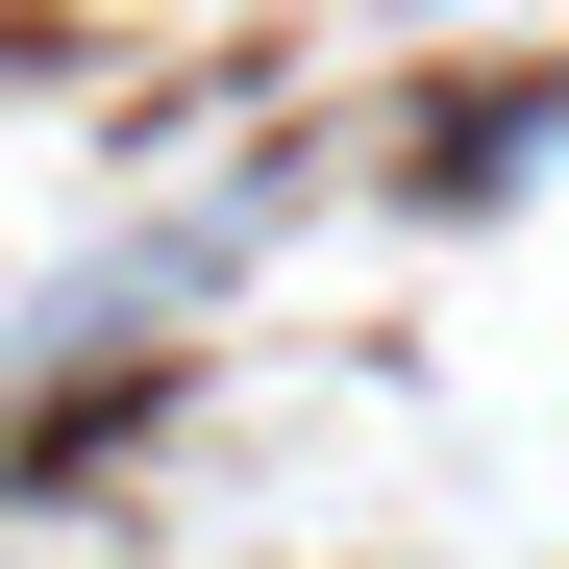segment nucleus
<instances>
[]
</instances>
